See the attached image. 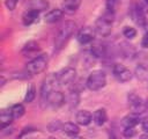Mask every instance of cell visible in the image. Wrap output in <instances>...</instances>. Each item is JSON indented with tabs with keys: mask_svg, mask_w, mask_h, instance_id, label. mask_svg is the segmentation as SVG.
Masks as SVG:
<instances>
[{
	"mask_svg": "<svg viewBox=\"0 0 148 139\" xmlns=\"http://www.w3.org/2000/svg\"><path fill=\"white\" fill-rule=\"evenodd\" d=\"M75 29H76V24L73 21L65 22L60 27V29H59L56 38H54V47L57 50L62 49L65 46V44L68 42V39L72 37V35L74 34Z\"/></svg>",
	"mask_w": 148,
	"mask_h": 139,
	"instance_id": "1",
	"label": "cell"
},
{
	"mask_svg": "<svg viewBox=\"0 0 148 139\" xmlns=\"http://www.w3.org/2000/svg\"><path fill=\"white\" fill-rule=\"evenodd\" d=\"M113 13L106 12L103 16L98 17L95 22V31L101 36H109L112 30Z\"/></svg>",
	"mask_w": 148,
	"mask_h": 139,
	"instance_id": "2",
	"label": "cell"
},
{
	"mask_svg": "<svg viewBox=\"0 0 148 139\" xmlns=\"http://www.w3.org/2000/svg\"><path fill=\"white\" fill-rule=\"evenodd\" d=\"M86 83H87V87L90 90H99V89H102L105 86V83H106L105 72L102 71V70L92 71L89 74Z\"/></svg>",
	"mask_w": 148,
	"mask_h": 139,
	"instance_id": "3",
	"label": "cell"
},
{
	"mask_svg": "<svg viewBox=\"0 0 148 139\" xmlns=\"http://www.w3.org/2000/svg\"><path fill=\"white\" fill-rule=\"evenodd\" d=\"M57 86H59V82H58L56 73L45 78V80L43 81L42 87H40V100H42V102H46V100L50 97V95L53 92H56Z\"/></svg>",
	"mask_w": 148,
	"mask_h": 139,
	"instance_id": "4",
	"label": "cell"
},
{
	"mask_svg": "<svg viewBox=\"0 0 148 139\" xmlns=\"http://www.w3.org/2000/svg\"><path fill=\"white\" fill-rule=\"evenodd\" d=\"M47 61H49L47 56H46V54H40V56L34 58L32 60H30V61L27 64L25 71H27V73H29V74H31V75L39 74V73H42V72L46 68Z\"/></svg>",
	"mask_w": 148,
	"mask_h": 139,
	"instance_id": "5",
	"label": "cell"
},
{
	"mask_svg": "<svg viewBox=\"0 0 148 139\" xmlns=\"http://www.w3.org/2000/svg\"><path fill=\"white\" fill-rule=\"evenodd\" d=\"M56 74H57L59 86L60 85H68V83L73 82V80L75 79L76 71L73 67H66V68H62L60 72H58Z\"/></svg>",
	"mask_w": 148,
	"mask_h": 139,
	"instance_id": "6",
	"label": "cell"
},
{
	"mask_svg": "<svg viewBox=\"0 0 148 139\" xmlns=\"http://www.w3.org/2000/svg\"><path fill=\"white\" fill-rule=\"evenodd\" d=\"M112 72H113V74H114V76H116L120 82H127V81H130V80L132 79V73H131V71H130L126 66H124V65H121V64H116V65L113 66V68H112Z\"/></svg>",
	"mask_w": 148,
	"mask_h": 139,
	"instance_id": "7",
	"label": "cell"
},
{
	"mask_svg": "<svg viewBox=\"0 0 148 139\" xmlns=\"http://www.w3.org/2000/svg\"><path fill=\"white\" fill-rule=\"evenodd\" d=\"M131 15H132L133 20L139 25H145L146 24V8L142 5H140V3L134 5L132 7Z\"/></svg>",
	"mask_w": 148,
	"mask_h": 139,
	"instance_id": "8",
	"label": "cell"
},
{
	"mask_svg": "<svg viewBox=\"0 0 148 139\" xmlns=\"http://www.w3.org/2000/svg\"><path fill=\"white\" fill-rule=\"evenodd\" d=\"M128 103H130L131 109L133 110V114H138L139 115L145 110L143 101L136 94H130L128 95Z\"/></svg>",
	"mask_w": 148,
	"mask_h": 139,
	"instance_id": "9",
	"label": "cell"
},
{
	"mask_svg": "<svg viewBox=\"0 0 148 139\" xmlns=\"http://www.w3.org/2000/svg\"><path fill=\"white\" fill-rule=\"evenodd\" d=\"M94 36H95L94 29L90 28V27H84V28H82L79 31V34H77V41L81 44H89V43L92 42Z\"/></svg>",
	"mask_w": 148,
	"mask_h": 139,
	"instance_id": "10",
	"label": "cell"
},
{
	"mask_svg": "<svg viewBox=\"0 0 148 139\" xmlns=\"http://www.w3.org/2000/svg\"><path fill=\"white\" fill-rule=\"evenodd\" d=\"M65 103V96L61 92H53L50 97L46 100V104L50 105L53 109H57L59 107H61Z\"/></svg>",
	"mask_w": 148,
	"mask_h": 139,
	"instance_id": "11",
	"label": "cell"
},
{
	"mask_svg": "<svg viewBox=\"0 0 148 139\" xmlns=\"http://www.w3.org/2000/svg\"><path fill=\"white\" fill-rule=\"evenodd\" d=\"M38 17H39V12L32 10V9H27L22 15V21H23L24 25H30V24L37 22Z\"/></svg>",
	"mask_w": 148,
	"mask_h": 139,
	"instance_id": "12",
	"label": "cell"
},
{
	"mask_svg": "<svg viewBox=\"0 0 148 139\" xmlns=\"http://www.w3.org/2000/svg\"><path fill=\"white\" fill-rule=\"evenodd\" d=\"M27 7H28V9L43 12L49 8V2H47V0H29L27 2Z\"/></svg>",
	"mask_w": 148,
	"mask_h": 139,
	"instance_id": "13",
	"label": "cell"
},
{
	"mask_svg": "<svg viewBox=\"0 0 148 139\" xmlns=\"http://www.w3.org/2000/svg\"><path fill=\"white\" fill-rule=\"evenodd\" d=\"M81 5V0H64L62 1V10L67 14L75 13Z\"/></svg>",
	"mask_w": 148,
	"mask_h": 139,
	"instance_id": "14",
	"label": "cell"
},
{
	"mask_svg": "<svg viewBox=\"0 0 148 139\" xmlns=\"http://www.w3.org/2000/svg\"><path fill=\"white\" fill-rule=\"evenodd\" d=\"M75 118H76V122H77L80 125L86 126V125H89V124L91 123V120H92V115H91L88 110H80V111H77Z\"/></svg>",
	"mask_w": 148,
	"mask_h": 139,
	"instance_id": "15",
	"label": "cell"
},
{
	"mask_svg": "<svg viewBox=\"0 0 148 139\" xmlns=\"http://www.w3.org/2000/svg\"><path fill=\"white\" fill-rule=\"evenodd\" d=\"M64 13H65V12H64L62 9H60V8L52 9V10H50V12L45 15V22H47V23H54V22L59 21V20L62 17Z\"/></svg>",
	"mask_w": 148,
	"mask_h": 139,
	"instance_id": "16",
	"label": "cell"
},
{
	"mask_svg": "<svg viewBox=\"0 0 148 139\" xmlns=\"http://www.w3.org/2000/svg\"><path fill=\"white\" fill-rule=\"evenodd\" d=\"M92 119H94L95 124L98 125V126H102L103 124H105V122L108 120V115H106L105 109H98V110H96L94 112Z\"/></svg>",
	"mask_w": 148,
	"mask_h": 139,
	"instance_id": "17",
	"label": "cell"
},
{
	"mask_svg": "<svg viewBox=\"0 0 148 139\" xmlns=\"http://www.w3.org/2000/svg\"><path fill=\"white\" fill-rule=\"evenodd\" d=\"M62 131H64V133L65 134H67L68 137H76L77 134H79V132H80V129H79V126L76 125V124H74V123H65L64 125H62Z\"/></svg>",
	"mask_w": 148,
	"mask_h": 139,
	"instance_id": "18",
	"label": "cell"
},
{
	"mask_svg": "<svg viewBox=\"0 0 148 139\" xmlns=\"http://www.w3.org/2000/svg\"><path fill=\"white\" fill-rule=\"evenodd\" d=\"M139 123V116L138 114H131L126 117H124L121 124L124 127H135V125Z\"/></svg>",
	"mask_w": 148,
	"mask_h": 139,
	"instance_id": "19",
	"label": "cell"
},
{
	"mask_svg": "<svg viewBox=\"0 0 148 139\" xmlns=\"http://www.w3.org/2000/svg\"><path fill=\"white\" fill-rule=\"evenodd\" d=\"M14 119L13 115H12V111L10 109L9 110H2L1 114H0V120H1V125H2V129H5L6 126H8L12 120Z\"/></svg>",
	"mask_w": 148,
	"mask_h": 139,
	"instance_id": "20",
	"label": "cell"
},
{
	"mask_svg": "<svg viewBox=\"0 0 148 139\" xmlns=\"http://www.w3.org/2000/svg\"><path fill=\"white\" fill-rule=\"evenodd\" d=\"M10 111H12V115L14 117V119H17V118H21L24 112H25V109L22 104H14L12 108H10Z\"/></svg>",
	"mask_w": 148,
	"mask_h": 139,
	"instance_id": "21",
	"label": "cell"
},
{
	"mask_svg": "<svg viewBox=\"0 0 148 139\" xmlns=\"http://www.w3.org/2000/svg\"><path fill=\"white\" fill-rule=\"evenodd\" d=\"M36 97V88L34 85H30V87L27 89V93H25V96H24V102L27 103H30L35 100Z\"/></svg>",
	"mask_w": 148,
	"mask_h": 139,
	"instance_id": "22",
	"label": "cell"
},
{
	"mask_svg": "<svg viewBox=\"0 0 148 139\" xmlns=\"http://www.w3.org/2000/svg\"><path fill=\"white\" fill-rule=\"evenodd\" d=\"M135 74H136V76H138L140 80H146V79H148V70H147L145 66H142V65H140L139 67H136Z\"/></svg>",
	"mask_w": 148,
	"mask_h": 139,
	"instance_id": "23",
	"label": "cell"
},
{
	"mask_svg": "<svg viewBox=\"0 0 148 139\" xmlns=\"http://www.w3.org/2000/svg\"><path fill=\"white\" fill-rule=\"evenodd\" d=\"M123 34H124V36L126 38L132 39V38H134L136 36V30L134 28H132V27H125L124 30H123Z\"/></svg>",
	"mask_w": 148,
	"mask_h": 139,
	"instance_id": "24",
	"label": "cell"
},
{
	"mask_svg": "<svg viewBox=\"0 0 148 139\" xmlns=\"http://www.w3.org/2000/svg\"><path fill=\"white\" fill-rule=\"evenodd\" d=\"M79 102V93L76 90L71 92L69 96H68V103L71 104V107H76Z\"/></svg>",
	"mask_w": 148,
	"mask_h": 139,
	"instance_id": "25",
	"label": "cell"
},
{
	"mask_svg": "<svg viewBox=\"0 0 148 139\" xmlns=\"http://www.w3.org/2000/svg\"><path fill=\"white\" fill-rule=\"evenodd\" d=\"M39 47H38V44L36 42H29L28 44H25V46L23 47V52L24 53H30V52H34V51H37Z\"/></svg>",
	"mask_w": 148,
	"mask_h": 139,
	"instance_id": "26",
	"label": "cell"
},
{
	"mask_svg": "<svg viewBox=\"0 0 148 139\" xmlns=\"http://www.w3.org/2000/svg\"><path fill=\"white\" fill-rule=\"evenodd\" d=\"M117 5H118V0H106V12L114 13Z\"/></svg>",
	"mask_w": 148,
	"mask_h": 139,
	"instance_id": "27",
	"label": "cell"
},
{
	"mask_svg": "<svg viewBox=\"0 0 148 139\" xmlns=\"http://www.w3.org/2000/svg\"><path fill=\"white\" fill-rule=\"evenodd\" d=\"M62 125L64 124H61L59 120H53V122H51L50 124H49V130L50 131H52V132H54V131H58V130H62Z\"/></svg>",
	"mask_w": 148,
	"mask_h": 139,
	"instance_id": "28",
	"label": "cell"
},
{
	"mask_svg": "<svg viewBox=\"0 0 148 139\" xmlns=\"http://www.w3.org/2000/svg\"><path fill=\"white\" fill-rule=\"evenodd\" d=\"M135 127H124V130H123V134H124V137H126V138H132V137H134L135 136Z\"/></svg>",
	"mask_w": 148,
	"mask_h": 139,
	"instance_id": "29",
	"label": "cell"
},
{
	"mask_svg": "<svg viewBox=\"0 0 148 139\" xmlns=\"http://www.w3.org/2000/svg\"><path fill=\"white\" fill-rule=\"evenodd\" d=\"M17 2H18V0H5V5L9 10H14Z\"/></svg>",
	"mask_w": 148,
	"mask_h": 139,
	"instance_id": "30",
	"label": "cell"
},
{
	"mask_svg": "<svg viewBox=\"0 0 148 139\" xmlns=\"http://www.w3.org/2000/svg\"><path fill=\"white\" fill-rule=\"evenodd\" d=\"M141 126H142V130H143L146 133H148V117L145 118V119H142V122H141Z\"/></svg>",
	"mask_w": 148,
	"mask_h": 139,
	"instance_id": "31",
	"label": "cell"
},
{
	"mask_svg": "<svg viewBox=\"0 0 148 139\" xmlns=\"http://www.w3.org/2000/svg\"><path fill=\"white\" fill-rule=\"evenodd\" d=\"M141 45H142L143 47H148V32L145 34V36H143V38H142V41H141Z\"/></svg>",
	"mask_w": 148,
	"mask_h": 139,
	"instance_id": "32",
	"label": "cell"
},
{
	"mask_svg": "<svg viewBox=\"0 0 148 139\" xmlns=\"http://www.w3.org/2000/svg\"><path fill=\"white\" fill-rule=\"evenodd\" d=\"M140 139H148V136L143 134V136H141V137H140Z\"/></svg>",
	"mask_w": 148,
	"mask_h": 139,
	"instance_id": "33",
	"label": "cell"
},
{
	"mask_svg": "<svg viewBox=\"0 0 148 139\" xmlns=\"http://www.w3.org/2000/svg\"><path fill=\"white\" fill-rule=\"evenodd\" d=\"M145 2H146V3H147V5H148V0H145Z\"/></svg>",
	"mask_w": 148,
	"mask_h": 139,
	"instance_id": "34",
	"label": "cell"
},
{
	"mask_svg": "<svg viewBox=\"0 0 148 139\" xmlns=\"http://www.w3.org/2000/svg\"><path fill=\"white\" fill-rule=\"evenodd\" d=\"M77 139H82V138H77Z\"/></svg>",
	"mask_w": 148,
	"mask_h": 139,
	"instance_id": "35",
	"label": "cell"
},
{
	"mask_svg": "<svg viewBox=\"0 0 148 139\" xmlns=\"http://www.w3.org/2000/svg\"><path fill=\"white\" fill-rule=\"evenodd\" d=\"M51 139H53V138H51Z\"/></svg>",
	"mask_w": 148,
	"mask_h": 139,
	"instance_id": "36",
	"label": "cell"
},
{
	"mask_svg": "<svg viewBox=\"0 0 148 139\" xmlns=\"http://www.w3.org/2000/svg\"><path fill=\"white\" fill-rule=\"evenodd\" d=\"M113 139H116V138H113Z\"/></svg>",
	"mask_w": 148,
	"mask_h": 139,
	"instance_id": "37",
	"label": "cell"
}]
</instances>
